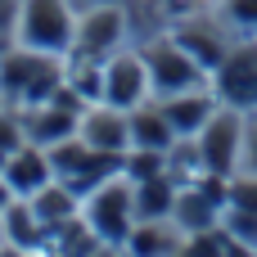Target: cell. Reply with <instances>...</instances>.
<instances>
[{"label":"cell","mask_w":257,"mask_h":257,"mask_svg":"<svg viewBox=\"0 0 257 257\" xmlns=\"http://www.w3.org/2000/svg\"><path fill=\"white\" fill-rule=\"evenodd\" d=\"M81 217L90 221V230L108 244V248H122L126 235L136 230V181L126 172L108 176L104 185H95L81 203Z\"/></svg>","instance_id":"6da1fadb"},{"label":"cell","mask_w":257,"mask_h":257,"mask_svg":"<svg viewBox=\"0 0 257 257\" xmlns=\"http://www.w3.org/2000/svg\"><path fill=\"white\" fill-rule=\"evenodd\" d=\"M77 36V14L72 0H23L18 5V23H14V41L27 50H45V54H68Z\"/></svg>","instance_id":"7a4b0ae2"},{"label":"cell","mask_w":257,"mask_h":257,"mask_svg":"<svg viewBox=\"0 0 257 257\" xmlns=\"http://www.w3.org/2000/svg\"><path fill=\"white\" fill-rule=\"evenodd\" d=\"M122 41H126V9H122V0H99V5L77 14V36H72L68 63H104L113 50H122Z\"/></svg>","instance_id":"3957f363"},{"label":"cell","mask_w":257,"mask_h":257,"mask_svg":"<svg viewBox=\"0 0 257 257\" xmlns=\"http://www.w3.org/2000/svg\"><path fill=\"white\" fill-rule=\"evenodd\" d=\"M140 59L149 68V90L154 99H167V95H181V90H203L212 72H203L172 36H154L140 45Z\"/></svg>","instance_id":"277c9868"},{"label":"cell","mask_w":257,"mask_h":257,"mask_svg":"<svg viewBox=\"0 0 257 257\" xmlns=\"http://www.w3.org/2000/svg\"><path fill=\"white\" fill-rule=\"evenodd\" d=\"M194 140H199V158H203V172L208 176H235L239 149H244V113L221 104Z\"/></svg>","instance_id":"5b68a950"},{"label":"cell","mask_w":257,"mask_h":257,"mask_svg":"<svg viewBox=\"0 0 257 257\" xmlns=\"http://www.w3.org/2000/svg\"><path fill=\"white\" fill-rule=\"evenodd\" d=\"M149 68L140 59V50H113L99 68V99L113 104V108H140L149 99Z\"/></svg>","instance_id":"8992f818"},{"label":"cell","mask_w":257,"mask_h":257,"mask_svg":"<svg viewBox=\"0 0 257 257\" xmlns=\"http://www.w3.org/2000/svg\"><path fill=\"white\" fill-rule=\"evenodd\" d=\"M203 72H217L221 63H226V54L235 50V36H230V27L226 23H217V18H199V14H190V18H181V23H172V32H167Z\"/></svg>","instance_id":"52a82bcc"},{"label":"cell","mask_w":257,"mask_h":257,"mask_svg":"<svg viewBox=\"0 0 257 257\" xmlns=\"http://www.w3.org/2000/svg\"><path fill=\"white\" fill-rule=\"evenodd\" d=\"M212 90L226 108L253 113L257 108V41H244L226 54V63L212 72Z\"/></svg>","instance_id":"ba28073f"},{"label":"cell","mask_w":257,"mask_h":257,"mask_svg":"<svg viewBox=\"0 0 257 257\" xmlns=\"http://www.w3.org/2000/svg\"><path fill=\"white\" fill-rule=\"evenodd\" d=\"M45 77H63V63H59V54L27 50V45L0 50V90H5V99L23 104V95H27L32 86H41Z\"/></svg>","instance_id":"9c48e42d"},{"label":"cell","mask_w":257,"mask_h":257,"mask_svg":"<svg viewBox=\"0 0 257 257\" xmlns=\"http://www.w3.org/2000/svg\"><path fill=\"white\" fill-rule=\"evenodd\" d=\"M77 136H81L90 149L126 154V149H131V113H126V108H113V104H104V99H95V104L81 113Z\"/></svg>","instance_id":"30bf717a"},{"label":"cell","mask_w":257,"mask_h":257,"mask_svg":"<svg viewBox=\"0 0 257 257\" xmlns=\"http://www.w3.org/2000/svg\"><path fill=\"white\" fill-rule=\"evenodd\" d=\"M217 90L208 95V90H181V95H167V99H158V108H163V117L172 122V131H176V140L181 136H199L203 126H208V117L217 113Z\"/></svg>","instance_id":"8fae6325"},{"label":"cell","mask_w":257,"mask_h":257,"mask_svg":"<svg viewBox=\"0 0 257 257\" xmlns=\"http://www.w3.org/2000/svg\"><path fill=\"white\" fill-rule=\"evenodd\" d=\"M23 122V136H27V145H41V149H50V145H59V140H68V136H77V126H81V113H72V108H59V104H32L27 108V117H18Z\"/></svg>","instance_id":"7c38bea8"},{"label":"cell","mask_w":257,"mask_h":257,"mask_svg":"<svg viewBox=\"0 0 257 257\" xmlns=\"http://www.w3.org/2000/svg\"><path fill=\"white\" fill-rule=\"evenodd\" d=\"M5 181L14 185V194H18V199H32L41 185H50V181H54L50 154H45L41 145H23V149H14V154H9V163H5Z\"/></svg>","instance_id":"4fadbf2b"},{"label":"cell","mask_w":257,"mask_h":257,"mask_svg":"<svg viewBox=\"0 0 257 257\" xmlns=\"http://www.w3.org/2000/svg\"><path fill=\"white\" fill-rule=\"evenodd\" d=\"M0 235H5V244H9V248H18V253H36V248H45L41 217L32 212V203H27V199H14V203L0 212Z\"/></svg>","instance_id":"5bb4252c"},{"label":"cell","mask_w":257,"mask_h":257,"mask_svg":"<svg viewBox=\"0 0 257 257\" xmlns=\"http://www.w3.org/2000/svg\"><path fill=\"white\" fill-rule=\"evenodd\" d=\"M126 253H185V230L172 221V217H158V221H140L126 244Z\"/></svg>","instance_id":"9a60e30c"},{"label":"cell","mask_w":257,"mask_h":257,"mask_svg":"<svg viewBox=\"0 0 257 257\" xmlns=\"http://www.w3.org/2000/svg\"><path fill=\"white\" fill-rule=\"evenodd\" d=\"M221 217V203L212 194H203L199 185L194 190H176V208H172V221L185 230V235H199V230H212Z\"/></svg>","instance_id":"2e32d148"},{"label":"cell","mask_w":257,"mask_h":257,"mask_svg":"<svg viewBox=\"0 0 257 257\" xmlns=\"http://www.w3.org/2000/svg\"><path fill=\"white\" fill-rule=\"evenodd\" d=\"M27 203H32V212L41 217V226H59V221H68V217H77V212H81L77 190H72L68 181H59V176H54L50 185H41Z\"/></svg>","instance_id":"e0dca14e"},{"label":"cell","mask_w":257,"mask_h":257,"mask_svg":"<svg viewBox=\"0 0 257 257\" xmlns=\"http://www.w3.org/2000/svg\"><path fill=\"white\" fill-rule=\"evenodd\" d=\"M176 145V131L172 122L163 117V108H131V149H172Z\"/></svg>","instance_id":"ac0fdd59"},{"label":"cell","mask_w":257,"mask_h":257,"mask_svg":"<svg viewBox=\"0 0 257 257\" xmlns=\"http://www.w3.org/2000/svg\"><path fill=\"white\" fill-rule=\"evenodd\" d=\"M172 208H176L172 172H167V176H154V181H136V217H140V221L172 217Z\"/></svg>","instance_id":"d6986e66"},{"label":"cell","mask_w":257,"mask_h":257,"mask_svg":"<svg viewBox=\"0 0 257 257\" xmlns=\"http://www.w3.org/2000/svg\"><path fill=\"white\" fill-rule=\"evenodd\" d=\"M217 18L230 27V36L257 41V0H221L217 5Z\"/></svg>","instance_id":"ffe728a7"},{"label":"cell","mask_w":257,"mask_h":257,"mask_svg":"<svg viewBox=\"0 0 257 257\" xmlns=\"http://www.w3.org/2000/svg\"><path fill=\"white\" fill-rule=\"evenodd\" d=\"M131 181H154V176H167V154L163 149H136L122 167Z\"/></svg>","instance_id":"44dd1931"},{"label":"cell","mask_w":257,"mask_h":257,"mask_svg":"<svg viewBox=\"0 0 257 257\" xmlns=\"http://www.w3.org/2000/svg\"><path fill=\"white\" fill-rule=\"evenodd\" d=\"M226 230L244 244V253L257 248V212H244V208H230L226 212Z\"/></svg>","instance_id":"7402d4cb"},{"label":"cell","mask_w":257,"mask_h":257,"mask_svg":"<svg viewBox=\"0 0 257 257\" xmlns=\"http://www.w3.org/2000/svg\"><path fill=\"white\" fill-rule=\"evenodd\" d=\"M230 208L257 212V176H253V172H244V176H230Z\"/></svg>","instance_id":"603a6c76"},{"label":"cell","mask_w":257,"mask_h":257,"mask_svg":"<svg viewBox=\"0 0 257 257\" xmlns=\"http://www.w3.org/2000/svg\"><path fill=\"white\" fill-rule=\"evenodd\" d=\"M149 9L158 14V23H181V18L199 14L203 0H149Z\"/></svg>","instance_id":"cb8c5ba5"},{"label":"cell","mask_w":257,"mask_h":257,"mask_svg":"<svg viewBox=\"0 0 257 257\" xmlns=\"http://www.w3.org/2000/svg\"><path fill=\"white\" fill-rule=\"evenodd\" d=\"M239 163H244V172L257 176V108L244 117V149H239Z\"/></svg>","instance_id":"d4e9b609"},{"label":"cell","mask_w":257,"mask_h":257,"mask_svg":"<svg viewBox=\"0 0 257 257\" xmlns=\"http://www.w3.org/2000/svg\"><path fill=\"white\" fill-rule=\"evenodd\" d=\"M23 145H27V136H23V122L0 113V149H5V154H14V149H23Z\"/></svg>","instance_id":"484cf974"},{"label":"cell","mask_w":257,"mask_h":257,"mask_svg":"<svg viewBox=\"0 0 257 257\" xmlns=\"http://www.w3.org/2000/svg\"><path fill=\"white\" fill-rule=\"evenodd\" d=\"M18 5H23V0H0V36H14V23H18Z\"/></svg>","instance_id":"4316f807"},{"label":"cell","mask_w":257,"mask_h":257,"mask_svg":"<svg viewBox=\"0 0 257 257\" xmlns=\"http://www.w3.org/2000/svg\"><path fill=\"white\" fill-rule=\"evenodd\" d=\"M14 199H18V194H14V185H9V181H5V176H0V212H5V208H9V203H14Z\"/></svg>","instance_id":"83f0119b"},{"label":"cell","mask_w":257,"mask_h":257,"mask_svg":"<svg viewBox=\"0 0 257 257\" xmlns=\"http://www.w3.org/2000/svg\"><path fill=\"white\" fill-rule=\"evenodd\" d=\"M5 163H9V154H5V149H0V176H5Z\"/></svg>","instance_id":"f1b7e54d"},{"label":"cell","mask_w":257,"mask_h":257,"mask_svg":"<svg viewBox=\"0 0 257 257\" xmlns=\"http://www.w3.org/2000/svg\"><path fill=\"white\" fill-rule=\"evenodd\" d=\"M0 104H5V90H0Z\"/></svg>","instance_id":"f546056e"},{"label":"cell","mask_w":257,"mask_h":257,"mask_svg":"<svg viewBox=\"0 0 257 257\" xmlns=\"http://www.w3.org/2000/svg\"><path fill=\"white\" fill-rule=\"evenodd\" d=\"M86 5H90V0H81V9H86Z\"/></svg>","instance_id":"4dcf8cb0"}]
</instances>
